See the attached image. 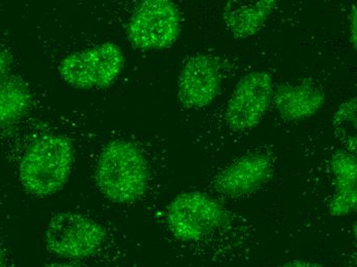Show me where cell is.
<instances>
[{"mask_svg": "<svg viewBox=\"0 0 357 267\" xmlns=\"http://www.w3.org/2000/svg\"><path fill=\"white\" fill-rule=\"evenodd\" d=\"M344 123H350L356 125V98L340 105L338 112L334 116L335 125H340Z\"/></svg>", "mask_w": 357, "mask_h": 267, "instance_id": "5bb4252c", "label": "cell"}, {"mask_svg": "<svg viewBox=\"0 0 357 267\" xmlns=\"http://www.w3.org/2000/svg\"><path fill=\"white\" fill-rule=\"evenodd\" d=\"M222 86L219 59L197 55L187 60L178 77V100L188 109H202L215 99Z\"/></svg>", "mask_w": 357, "mask_h": 267, "instance_id": "9c48e42d", "label": "cell"}, {"mask_svg": "<svg viewBox=\"0 0 357 267\" xmlns=\"http://www.w3.org/2000/svg\"><path fill=\"white\" fill-rule=\"evenodd\" d=\"M349 31H350V41H351L354 49H356L357 45V10L356 6H354L351 10V14H350V23H349Z\"/></svg>", "mask_w": 357, "mask_h": 267, "instance_id": "2e32d148", "label": "cell"}, {"mask_svg": "<svg viewBox=\"0 0 357 267\" xmlns=\"http://www.w3.org/2000/svg\"><path fill=\"white\" fill-rule=\"evenodd\" d=\"M273 96V80L265 71H254L241 78L227 106L225 121L232 132L252 131L266 114Z\"/></svg>", "mask_w": 357, "mask_h": 267, "instance_id": "52a82bcc", "label": "cell"}, {"mask_svg": "<svg viewBox=\"0 0 357 267\" xmlns=\"http://www.w3.org/2000/svg\"><path fill=\"white\" fill-rule=\"evenodd\" d=\"M278 0H228L223 20L230 33L237 39L249 38L258 33Z\"/></svg>", "mask_w": 357, "mask_h": 267, "instance_id": "8fae6325", "label": "cell"}, {"mask_svg": "<svg viewBox=\"0 0 357 267\" xmlns=\"http://www.w3.org/2000/svg\"><path fill=\"white\" fill-rule=\"evenodd\" d=\"M125 63L121 47L113 43H105L67 56L61 62L59 73L73 88L104 89L119 77Z\"/></svg>", "mask_w": 357, "mask_h": 267, "instance_id": "277c9868", "label": "cell"}, {"mask_svg": "<svg viewBox=\"0 0 357 267\" xmlns=\"http://www.w3.org/2000/svg\"><path fill=\"white\" fill-rule=\"evenodd\" d=\"M181 32V14L173 0H141L128 22L132 47L152 51L171 47Z\"/></svg>", "mask_w": 357, "mask_h": 267, "instance_id": "5b68a950", "label": "cell"}, {"mask_svg": "<svg viewBox=\"0 0 357 267\" xmlns=\"http://www.w3.org/2000/svg\"><path fill=\"white\" fill-rule=\"evenodd\" d=\"M12 65V56L8 53V49L0 45V80L8 77Z\"/></svg>", "mask_w": 357, "mask_h": 267, "instance_id": "9a60e30c", "label": "cell"}, {"mask_svg": "<svg viewBox=\"0 0 357 267\" xmlns=\"http://www.w3.org/2000/svg\"><path fill=\"white\" fill-rule=\"evenodd\" d=\"M275 162L270 154L252 153L241 156L212 180V188L226 199H241L261 190L273 177Z\"/></svg>", "mask_w": 357, "mask_h": 267, "instance_id": "ba28073f", "label": "cell"}, {"mask_svg": "<svg viewBox=\"0 0 357 267\" xmlns=\"http://www.w3.org/2000/svg\"><path fill=\"white\" fill-rule=\"evenodd\" d=\"M31 93L26 82L17 77L0 80V127L18 121L29 109Z\"/></svg>", "mask_w": 357, "mask_h": 267, "instance_id": "4fadbf2b", "label": "cell"}, {"mask_svg": "<svg viewBox=\"0 0 357 267\" xmlns=\"http://www.w3.org/2000/svg\"><path fill=\"white\" fill-rule=\"evenodd\" d=\"M73 164L70 141L60 135L41 137L26 151L20 164V181L28 192L47 197L61 190Z\"/></svg>", "mask_w": 357, "mask_h": 267, "instance_id": "3957f363", "label": "cell"}, {"mask_svg": "<svg viewBox=\"0 0 357 267\" xmlns=\"http://www.w3.org/2000/svg\"><path fill=\"white\" fill-rule=\"evenodd\" d=\"M274 106L282 119L301 121L317 114L324 106V92L312 82L282 84L272 96Z\"/></svg>", "mask_w": 357, "mask_h": 267, "instance_id": "30bf717a", "label": "cell"}, {"mask_svg": "<svg viewBox=\"0 0 357 267\" xmlns=\"http://www.w3.org/2000/svg\"><path fill=\"white\" fill-rule=\"evenodd\" d=\"M331 169L336 181V193L331 199L328 210L332 216H345L356 208V158L346 151H337L331 158Z\"/></svg>", "mask_w": 357, "mask_h": 267, "instance_id": "7c38bea8", "label": "cell"}, {"mask_svg": "<svg viewBox=\"0 0 357 267\" xmlns=\"http://www.w3.org/2000/svg\"><path fill=\"white\" fill-rule=\"evenodd\" d=\"M165 222L176 240L199 250L211 262L241 259L256 238L247 218L200 191L178 194L167 207Z\"/></svg>", "mask_w": 357, "mask_h": 267, "instance_id": "6da1fadb", "label": "cell"}, {"mask_svg": "<svg viewBox=\"0 0 357 267\" xmlns=\"http://www.w3.org/2000/svg\"><path fill=\"white\" fill-rule=\"evenodd\" d=\"M103 241V229L97 222L74 213H60L54 216L45 234L50 252L71 259L93 255Z\"/></svg>", "mask_w": 357, "mask_h": 267, "instance_id": "8992f818", "label": "cell"}, {"mask_svg": "<svg viewBox=\"0 0 357 267\" xmlns=\"http://www.w3.org/2000/svg\"><path fill=\"white\" fill-rule=\"evenodd\" d=\"M286 266H321V264H310V262L302 261V260H295V261L289 262Z\"/></svg>", "mask_w": 357, "mask_h": 267, "instance_id": "e0dca14e", "label": "cell"}, {"mask_svg": "<svg viewBox=\"0 0 357 267\" xmlns=\"http://www.w3.org/2000/svg\"><path fill=\"white\" fill-rule=\"evenodd\" d=\"M96 180L101 192L113 203H134L147 190L149 162L135 143L112 141L100 155Z\"/></svg>", "mask_w": 357, "mask_h": 267, "instance_id": "7a4b0ae2", "label": "cell"}]
</instances>
